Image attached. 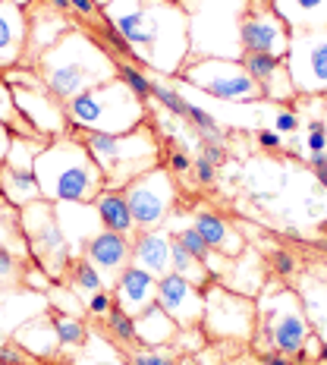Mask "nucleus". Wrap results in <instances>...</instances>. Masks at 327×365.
Segmentation results:
<instances>
[{"label": "nucleus", "instance_id": "nucleus-1", "mask_svg": "<svg viewBox=\"0 0 327 365\" xmlns=\"http://www.w3.org/2000/svg\"><path fill=\"white\" fill-rule=\"evenodd\" d=\"M104 16L135 51V63L177 79L189 60V16L173 0H110Z\"/></svg>", "mask_w": 327, "mask_h": 365}, {"label": "nucleus", "instance_id": "nucleus-2", "mask_svg": "<svg viewBox=\"0 0 327 365\" xmlns=\"http://www.w3.org/2000/svg\"><path fill=\"white\" fill-rule=\"evenodd\" d=\"M32 66L51 95H57L63 104H70L82 91L117 79V57L82 22H76L70 32L60 38L54 48L44 51Z\"/></svg>", "mask_w": 327, "mask_h": 365}, {"label": "nucleus", "instance_id": "nucleus-3", "mask_svg": "<svg viewBox=\"0 0 327 365\" xmlns=\"http://www.w3.org/2000/svg\"><path fill=\"white\" fill-rule=\"evenodd\" d=\"M35 177L41 199L48 202H95L108 189L101 167L95 164L79 133L54 135L35 158Z\"/></svg>", "mask_w": 327, "mask_h": 365}, {"label": "nucleus", "instance_id": "nucleus-4", "mask_svg": "<svg viewBox=\"0 0 327 365\" xmlns=\"http://www.w3.org/2000/svg\"><path fill=\"white\" fill-rule=\"evenodd\" d=\"M79 139L85 142V148L91 151L95 164L101 167L108 189H126L129 182L142 173L155 170L164 164V145L157 129L148 123L129 129V133H85V129H76Z\"/></svg>", "mask_w": 327, "mask_h": 365}, {"label": "nucleus", "instance_id": "nucleus-5", "mask_svg": "<svg viewBox=\"0 0 327 365\" xmlns=\"http://www.w3.org/2000/svg\"><path fill=\"white\" fill-rule=\"evenodd\" d=\"M189 16V60H239V22L249 0H180Z\"/></svg>", "mask_w": 327, "mask_h": 365}, {"label": "nucleus", "instance_id": "nucleus-6", "mask_svg": "<svg viewBox=\"0 0 327 365\" xmlns=\"http://www.w3.org/2000/svg\"><path fill=\"white\" fill-rule=\"evenodd\" d=\"M66 117H70L73 133L85 129V133H129V129L148 123L151 110L148 104H142L139 98L129 91L120 79L104 82L98 88L82 91L79 98H73L66 104Z\"/></svg>", "mask_w": 327, "mask_h": 365}, {"label": "nucleus", "instance_id": "nucleus-7", "mask_svg": "<svg viewBox=\"0 0 327 365\" xmlns=\"http://www.w3.org/2000/svg\"><path fill=\"white\" fill-rule=\"evenodd\" d=\"M258 306V324L252 344L258 353H284L296 356L311 334L306 309H302L299 293H293L290 287H268L255 299Z\"/></svg>", "mask_w": 327, "mask_h": 365}, {"label": "nucleus", "instance_id": "nucleus-8", "mask_svg": "<svg viewBox=\"0 0 327 365\" xmlns=\"http://www.w3.org/2000/svg\"><path fill=\"white\" fill-rule=\"evenodd\" d=\"M4 79L13 86V95H16L19 113L26 117V123L32 126L38 135H48V139H54V135L73 133L70 117H66V104L60 101L57 95H51L35 66L19 63V66H13V70H6Z\"/></svg>", "mask_w": 327, "mask_h": 365}, {"label": "nucleus", "instance_id": "nucleus-9", "mask_svg": "<svg viewBox=\"0 0 327 365\" xmlns=\"http://www.w3.org/2000/svg\"><path fill=\"white\" fill-rule=\"evenodd\" d=\"M177 79L202 88L204 95L217 98V101H233V104L264 101L261 86L246 73V66L239 60H220V57L186 60V66L180 70Z\"/></svg>", "mask_w": 327, "mask_h": 365}, {"label": "nucleus", "instance_id": "nucleus-10", "mask_svg": "<svg viewBox=\"0 0 327 365\" xmlns=\"http://www.w3.org/2000/svg\"><path fill=\"white\" fill-rule=\"evenodd\" d=\"M19 211H22V230H26L32 262L41 264L54 280H63V274L73 262V249H70V242H66L63 230H60L54 202L38 199Z\"/></svg>", "mask_w": 327, "mask_h": 365}, {"label": "nucleus", "instance_id": "nucleus-11", "mask_svg": "<svg viewBox=\"0 0 327 365\" xmlns=\"http://www.w3.org/2000/svg\"><path fill=\"white\" fill-rule=\"evenodd\" d=\"M126 205L133 211L135 230H155V227H167V220L180 211V186L177 177L161 164L155 170L135 177L123 189Z\"/></svg>", "mask_w": 327, "mask_h": 365}, {"label": "nucleus", "instance_id": "nucleus-12", "mask_svg": "<svg viewBox=\"0 0 327 365\" xmlns=\"http://www.w3.org/2000/svg\"><path fill=\"white\" fill-rule=\"evenodd\" d=\"M258 324V306L252 296H242L224 284H211L204 290L202 328L208 337L220 340H252Z\"/></svg>", "mask_w": 327, "mask_h": 365}, {"label": "nucleus", "instance_id": "nucleus-13", "mask_svg": "<svg viewBox=\"0 0 327 365\" xmlns=\"http://www.w3.org/2000/svg\"><path fill=\"white\" fill-rule=\"evenodd\" d=\"M284 63L299 95L327 98V29L293 35Z\"/></svg>", "mask_w": 327, "mask_h": 365}, {"label": "nucleus", "instance_id": "nucleus-14", "mask_svg": "<svg viewBox=\"0 0 327 365\" xmlns=\"http://www.w3.org/2000/svg\"><path fill=\"white\" fill-rule=\"evenodd\" d=\"M290 29L274 13L271 0H249V10L239 22L242 54H274L286 57L290 51Z\"/></svg>", "mask_w": 327, "mask_h": 365}, {"label": "nucleus", "instance_id": "nucleus-15", "mask_svg": "<svg viewBox=\"0 0 327 365\" xmlns=\"http://www.w3.org/2000/svg\"><path fill=\"white\" fill-rule=\"evenodd\" d=\"M157 306H161L182 331L186 328H202L204 290L170 271V274H164V277H157Z\"/></svg>", "mask_w": 327, "mask_h": 365}, {"label": "nucleus", "instance_id": "nucleus-16", "mask_svg": "<svg viewBox=\"0 0 327 365\" xmlns=\"http://www.w3.org/2000/svg\"><path fill=\"white\" fill-rule=\"evenodd\" d=\"M26 13H28V41H26V60L22 63L32 66L44 51L54 48L60 38L70 32L76 22L70 19V13H60L48 0H32L26 6Z\"/></svg>", "mask_w": 327, "mask_h": 365}, {"label": "nucleus", "instance_id": "nucleus-17", "mask_svg": "<svg viewBox=\"0 0 327 365\" xmlns=\"http://www.w3.org/2000/svg\"><path fill=\"white\" fill-rule=\"evenodd\" d=\"M82 255L101 271L104 284H108V290H110V287L117 284L120 274L133 264V240L120 237V233H113V230H101L85 242Z\"/></svg>", "mask_w": 327, "mask_h": 365}, {"label": "nucleus", "instance_id": "nucleus-18", "mask_svg": "<svg viewBox=\"0 0 327 365\" xmlns=\"http://www.w3.org/2000/svg\"><path fill=\"white\" fill-rule=\"evenodd\" d=\"M28 13L13 0H0V76L26 60Z\"/></svg>", "mask_w": 327, "mask_h": 365}, {"label": "nucleus", "instance_id": "nucleus-19", "mask_svg": "<svg viewBox=\"0 0 327 365\" xmlns=\"http://www.w3.org/2000/svg\"><path fill=\"white\" fill-rule=\"evenodd\" d=\"M10 340L16 344L19 349H26L35 362H54L63 349H60V337H57V328H54V318H51V309L48 312H38L28 322H22L16 331L10 334Z\"/></svg>", "mask_w": 327, "mask_h": 365}, {"label": "nucleus", "instance_id": "nucleus-20", "mask_svg": "<svg viewBox=\"0 0 327 365\" xmlns=\"http://www.w3.org/2000/svg\"><path fill=\"white\" fill-rule=\"evenodd\" d=\"M54 211L60 220V230H63V237L73 249V258L82 255L85 242L95 237V233L104 230L95 202H54Z\"/></svg>", "mask_w": 327, "mask_h": 365}, {"label": "nucleus", "instance_id": "nucleus-21", "mask_svg": "<svg viewBox=\"0 0 327 365\" xmlns=\"http://www.w3.org/2000/svg\"><path fill=\"white\" fill-rule=\"evenodd\" d=\"M170 252H173V233L170 227H155V230H139L133 237V264L148 271L151 277L170 274Z\"/></svg>", "mask_w": 327, "mask_h": 365}, {"label": "nucleus", "instance_id": "nucleus-22", "mask_svg": "<svg viewBox=\"0 0 327 365\" xmlns=\"http://www.w3.org/2000/svg\"><path fill=\"white\" fill-rule=\"evenodd\" d=\"M110 293H113V302L135 318L139 312H145L148 306L157 302V277H151L148 271L129 264V268L117 277V284L110 287Z\"/></svg>", "mask_w": 327, "mask_h": 365}, {"label": "nucleus", "instance_id": "nucleus-23", "mask_svg": "<svg viewBox=\"0 0 327 365\" xmlns=\"http://www.w3.org/2000/svg\"><path fill=\"white\" fill-rule=\"evenodd\" d=\"M192 227L202 233V240L211 246V252H217V255L237 258V255H242V249H246L242 233H237V227H233L224 215H217V211L199 208L192 215Z\"/></svg>", "mask_w": 327, "mask_h": 365}, {"label": "nucleus", "instance_id": "nucleus-24", "mask_svg": "<svg viewBox=\"0 0 327 365\" xmlns=\"http://www.w3.org/2000/svg\"><path fill=\"white\" fill-rule=\"evenodd\" d=\"M271 6L286 22L290 35L327 29V0H271Z\"/></svg>", "mask_w": 327, "mask_h": 365}, {"label": "nucleus", "instance_id": "nucleus-25", "mask_svg": "<svg viewBox=\"0 0 327 365\" xmlns=\"http://www.w3.org/2000/svg\"><path fill=\"white\" fill-rule=\"evenodd\" d=\"M177 334L180 324L157 302L135 315V340H139V346H167L177 340Z\"/></svg>", "mask_w": 327, "mask_h": 365}, {"label": "nucleus", "instance_id": "nucleus-26", "mask_svg": "<svg viewBox=\"0 0 327 365\" xmlns=\"http://www.w3.org/2000/svg\"><path fill=\"white\" fill-rule=\"evenodd\" d=\"M95 208H98V217H101L104 230H113V233L129 237V240L139 233L135 230L133 211H129V205H126L123 189H104V192L95 199Z\"/></svg>", "mask_w": 327, "mask_h": 365}, {"label": "nucleus", "instance_id": "nucleus-27", "mask_svg": "<svg viewBox=\"0 0 327 365\" xmlns=\"http://www.w3.org/2000/svg\"><path fill=\"white\" fill-rule=\"evenodd\" d=\"M0 195L16 208H26L41 199V186H38L35 170H16V167L0 164Z\"/></svg>", "mask_w": 327, "mask_h": 365}, {"label": "nucleus", "instance_id": "nucleus-28", "mask_svg": "<svg viewBox=\"0 0 327 365\" xmlns=\"http://www.w3.org/2000/svg\"><path fill=\"white\" fill-rule=\"evenodd\" d=\"M0 249L13 252L22 262H32V252H28V240L26 230H22V211L16 205H10L0 195Z\"/></svg>", "mask_w": 327, "mask_h": 365}, {"label": "nucleus", "instance_id": "nucleus-29", "mask_svg": "<svg viewBox=\"0 0 327 365\" xmlns=\"http://www.w3.org/2000/svg\"><path fill=\"white\" fill-rule=\"evenodd\" d=\"M63 284H70L73 290L79 293V299H82V302H85L91 293L108 290V284H104L101 271H98L85 255H76L73 262H70V268H66V274H63Z\"/></svg>", "mask_w": 327, "mask_h": 365}, {"label": "nucleus", "instance_id": "nucleus-30", "mask_svg": "<svg viewBox=\"0 0 327 365\" xmlns=\"http://www.w3.org/2000/svg\"><path fill=\"white\" fill-rule=\"evenodd\" d=\"M48 135H13L10 151H6V167L16 170H35V158L41 155V148L48 145Z\"/></svg>", "mask_w": 327, "mask_h": 365}, {"label": "nucleus", "instance_id": "nucleus-31", "mask_svg": "<svg viewBox=\"0 0 327 365\" xmlns=\"http://www.w3.org/2000/svg\"><path fill=\"white\" fill-rule=\"evenodd\" d=\"M0 123H6L13 129V135H38L32 126L26 123V117L19 113L16 95H13V86L0 76Z\"/></svg>", "mask_w": 327, "mask_h": 365}, {"label": "nucleus", "instance_id": "nucleus-32", "mask_svg": "<svg viewBox=\"0 0 327 365\" xmlns=\"http://www.w3.org/2000/svg\"><path fill=\"white\" fill-rule=\"evenodd\" d=\"M117 79L123 82V86L133 91V95L139 98L142 104H148V101H151V86H155V82L148 79L145 66L129 63V60H117Z\"/></svg>", "mask_w": 327, "mask_h": 365}, {"label": "nucleus", "instance_id": "nucleus-33", "mask_svg": "<svg viewBox=\"0 0 327 365\" xmlns=\"http://www.w3.org/2000/svg\"><path fill=\"white\" fill-rule=\"evenodd\" d=\"M44 296H48V306L54 309V312H63V315H76V318L85 315V302H82L79 293H76L70 284H63V280H54V284H51V290L44 293Z\"/></svg>", "mask_w": 327, "mask_h": 365}, {"label": "nucleus", "instance_id": "nucleus-34", "mask_svg": "<svg viewBox=\"0 0 327 365\" xmlns=\"http://www.w3.org/2000/svg\"><path fill=\"white\" fill-rule=\"evenodd\" d=\"M51 318H54V328L60 337V349H76L85 344L88 331H85V324H82V318L63 315V312H54V309H51Z\"/></svg>", "mask_w": 327, "mask_h": 365}, {"label": "nucleus", "instance_id": "nucleus-35", "mask_svg": "<svg viewBox=\"0 0 327 365\" xmlns=\"http://www.w3.org/2000/svg\"><path fill=\"white\" fill-rule=\"evenodd\" d=\"M261 91H264V101H271V104H293L299 98V91L293 88L290 73H286V63L261 82Z\"/></svg>", "mask_w": 327, "mask_h": 365}, {"label": "nucleus", "instance_id": "nucleus-36", "mask_svg": "<svg viewBox=\"0 0 327 365\" xmlns=\"http://www.w3.org/2000/svg\"><path fill=\"white\" fill-rule=\"evenodd\" d=\"M104 328H108V334L117 340V344H126V346L139 344V340H135V318L120 309L117 302H113V309L104 315Z\"/></svg>", "mask_w": 327, "mask_h": 365}, {"label": "nucleus", "instance_id": "nucleus-37", "mask_svg": "<svg viewBox=\"0 0 327 365\" xmlns=\"http://www.w3.org/2000/svg\"><path fill=\"white\" fill-rule=\"evenodd\" d=\"M151 101H155L157 108H164V113H170V117L189 120V104L192 101H186L177 88L164 86V82H155V86H151Z\"/></svg>", "mask_w": 327, "mask_h": 365}, {"label": "nucleus", "instance_id": "nucleus-38", "mask_svg": "<svg viewBox=\"0 0 327 365\" xmlns=\"http://www.w3.org/2000/svg\"><path fill=\"white\" fill-rule=\"evenodd\" d=\"M26 264L28 262L0 249V290H19L22 280H26Z\"/></svg>", "mask_w": 327, "mask_h": 365}, {"label": "nucleus", "instance_id": "nucleus-39", "mask_svg": "<svg viewBox=\"0 0 327 365\" xmlns=\"http://www.w3.org/2000/svg\"><path fill=\"white\" fill-rule=\"evenodd\" d=\"M170 233H173V237H177V240L182 242V249H186L189 255H195V258H199V262H204V268H208V264H211V258H214V252H211V246L202 240V233L195 230L192 224L180 227V230H170Z\"/></svg>", "mask_w": 327, "mask_h": 365}, {"label": "nucleus", "instance_id": "nucleus-40", "mask_svg": "<svg viewBox=\"0 0 327 365\" xmlns=\"http://www.w3.org/2000/svg\"><path fill=\"white\" fill-rule=\"evenodd\" d=\"M239 63L246 66V73L252 76L258 86H261L271 73H277L280 66H284V57H274V54H242Z\"/></svg>", "mask_w": 327, "mask_h": 365}, {"label": "nucleus", "instance_id": "nucleus-41", "mask_svg": "<svg viewBox=\"0 0 327 365\" xmlns=\"http://www.w3.org/2000/svg\"><path fill=\"white\" fill-rule=\"evenodd\" d=\"M186 123H192L195 133H202L204 142H224L227 139L224 129H220V123L204 108H199V104H189V120H186Z\"/></svg>", "mask_w": 327, "mask_h": 365}, {"label": "nucleus", "instance_id": "nucleus-42", "mask_svg": "<svg viewBox=\"0 0 327 365\" xmlns=\"http://www.w3.org/2000/svg\"><path fill=\"white\" fill-rule=\"evenodd\" d=\"M129 365H177V356L164 346H135L129 353Z\"/></svg>", "mask_w": 327, "mask_h": 365}, {"label": "nucleus", "instance_id": "nucleus-43", "mask_svg": "<svg viewBox=\"0 0 327 365\" xmlns=\"http://www.w3.org/2000/svg\"><path fill=\"white\" fill-rule=\"evenodd\" d=\"M164 167L173 173L177 180L192 177V158L186 148H164Z\"/></svg>", "mask_w": 327, "mask_h": 365}, {"label": "nucleus", "instance_id": "nucleus-44", "mask_svg": "<svg viewBox=\"0 0 327 365\" xmlns=\"http://www.w3.org/2000/svg\"><path fill=\"white\" fill-rule=\"evenodd\" d=\"M274 133H280V135H286V133H299V126H302V120H299V110L290 108V104H274Z\"/></svg>", "mask_w": 327, "mask_h": 365}, {"label": "nucleus", "instance_id": "nucleus-45", "mask_svg": "<svg viewBox=\"0 0 327 365\" xmlns=\"http://www.w3.org/2000/svg\"><path fill=\"white\" fill-rule=\"evenodd\" d=\"M302 145H306L308 155H318V151H327V129L324 120H311L302 133Z\"/></svg>", "mask_w": 327, "mask_h": 365}, {"label": "nucleus", "instance_id": "nucleus-46", "mask_svg": "<svg viewBox=\"0 0 327 365\" xmlns=\"http://www.w3.org/2000/svg\"><path fill=\"white\" fill-rule=\"evenodd\" d=\"M110 309H113V293L110 290H98L85 299V315L88 318H104Z\"/></svg>", "mask_w": 327, "mask_h": 365}, {"label": "nucleus", "instance_id": "nucleus-47", "mask_svg": "<svg viewBox=\"0 0 327 365\" xmlns=\"http://www.w3.org/2000/svg\"><path fill=\"white\" fill-rule=\"evenodd\" d=\"M214 177H217V167L211 164V161H204V158H192V180L199 182V186H214Z\"/></svg>", "mask_w": 327, "mask_h": 365}, {"label": "nucleus", "instance_id": "nucleus-48", "mask_svg": "<svg viewBox=\"0 0 327 365\" xmlns=\"http://www.w3.org/2000/svg\"><path fill=\"white\" fill-rule=\"evenodd\" d=\"M271 268L277 277H290V274L299 268V262H296V255L293 252H274L271 255Z\"/></svg>", "mask_w": 327, "mask_h": 365}, {"label": "nucleus", "instance_id": "nucleus-49", "mask_svg": "<svg viewBox=\"0 0 327 365\" xmlns=\"http://www.w3.org/2000/svg\"><path fill=\"white\" fill-rule=\"evenodd\" d=\"M255 142H258V145H261L264 151H280V148H284V135L274 133V129H258V133H255Z\"/></svg>", "mask_w": 327, "mask_h": 365}, {"label": "nucleus", "instance_id": "nucleus-50", "mask_svg": "<svg viewBox=\"0 0 327 365\" xmlns=\"http://www.w3.org/2000/svg\"><path fill=\"white\" fill-rule=\"evenodd\" d=\"M202 158H204V161H211L214 167H220V164L227 161L224 142H202Z\"/></svg>", "mask_w": 327, "mask_h": 365}, {"label": "nucleus", "instance_id": "nucleus-51", "mask_svg": "<svg viewBox=\"0 0 327 365\" xmlns=\"http://www.w3.org/2000/svg\"><path fill=\"white\" fill-rule=\"evenodd\" d=\"M10 142H13V129L6 123H0V164L6 161V151H10Z\"/></svg>", "mask_w": 327, "mask_h": 365}, {"label": "nucleus", "instance_id": "nucleus-52", "mask_svg": "<svg viewBox=\"0 0 327 365\" xmlns=\"http://www.w3.org/2000/svg\"><path fill=\"white\" fill-rule=\"evenodd\" d=\"M261 365H293V359L290 356H284V353H264Z\"/></svg>", "mask_w": 327, "mask_h": 365}, {"label": "nucleus", "instance_id": "nucleus-53", "mask_svg": "<svg viewBox=\"0 0 327 365\" xmlns=\"http://www.w3.org/2000/svg\"><path fill=\"white\" fill-rule=\"evenodd\" d=\"M315 182H321V189H327V164L315 167Z\"/></svg>", "mask_w": 327, "mask_h": 365}, {"label": "nucleus", "instance_id": "nucleus-54", "mask_svg": "<svg viewBox=\"0 0 327 365\" xmlns=\"http://www.w3.org/2000/svg\"><path fill=\"white\" fill-rule=\"evenodd\" d=\"M321 362H327V344H321V356H318Z\"/></svg>", "mask_w": 327, "mask_h": 365}, {"label": "nucleus", "instance_id": "nucleus-55", "mask_svg": "<svg viewBox=\"0 0 327 365\" xmlns=\"http://www.w3.org/2000/svg\"><path fill=\"white\" fill-rule=\"evenodd\" d=\"M13 4H19V6H28V4H32V0H13Z\"/></svg>", "mask_w": 327, "mask_h": 365}, {"label": "nucleus", "instance_id": "nucleus-56", "mask_svg": "<svg viewBox=\"0 0 327 365\" xmlns=\"http://www.w3.org/2000/svg\"><path fill=\"white\" fill-rule=\"evenodd\" d=\"M321 120H324V129H327V108H324V117Z\"/></svg>", "mask_w": 327, "mask_h": 365}, {"label": "nucleus", "instance_id": "nucleus-57", "mask_svg": "<svg viewBox=\"0 0 327 365\" xmlns=\"http://www.w3.org/2000/svg\"><path fill=\"white\" fill-rule=\"evenodd\" d=\"M98 4H101V6H108V4H110V0H98Z\"/></svg>", "mask_w": 327, "mask_h": 365}, {"label": "nucleus", "instance_id": "nucleus-58", "mask_svg": "<svg viewBox=\"0 0 327 365\" xmlns=\"http://www.w3.org/2000/svg\"><path fill=\"white\" fill-rule=\"evenodd\" d=\"M38 365H57V362H38Z\"/></svg>", "mask_w": 327, "mask_h": 365}, {"label": "nucleus", "instance_id": "nucleus-59", "mask_svg": "<svg viewBox=\"0 0 327 365\" xmlns=\"http://www.w3.org/2000/svg\"><path fill=\"white\" fill-rule=\"evenodd\" d=\"M173 4H180V0H173Z\"/></svg>", "mask_w": 327, "mask_h": 365}, {"label": "nucleus", "instance_id": "nucleus-60", "mask_svg": "<svg viewBox=\"0 0 327 365\" xmlns=\"http://www.w3.org/2000/svg\"><path fill=\"white\" fill-rule=\"evenodd\" d=\"M0 365H4V362H0Z\"/></svg>", "mask_w": 327, "mask_h": 365}]
</instances>
